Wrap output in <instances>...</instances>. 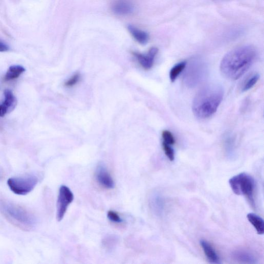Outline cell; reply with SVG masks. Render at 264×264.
I'll return each mask as SVG.
<instances>
[{"label": "cell", "instance_id": "cell-1", "mask_svg": "<svg viewBox=\"0 0 264 264\" xmlns=\"http://www.w3.org/2000/svg\"><path fill=\"white\" fill-rule=\"evenodd\" d=\"M257 55V50L251 45L242 46L231 50L221 61L222 75L230 80H238L251 67Z\"/></svg>", "mask_w": 264, "mask_h": 264}, {"label": "cell", "instance_id": "cell-2", "mask_svg": "<svg viewBox=\"0 0 264 264\" xmlns=\"http://www.w3.org/2000/svg\"><path fill=\"white\" fill-rule=\"evenodd\" d=\"M222 86L218 84H209L197 93L192 104L194 115L200 119L212 117L217 111L224 98Z\"/></svg>", "mask_w": 264, "mask_h": 264}, {"label": "cell", "instance_id": "cell-3", "mask_svg": "<svg viewBox=\"0 0 264 264\" xmlns=\"http://www.w3.org/2000/svg\"><path fill=\"white\" fill-rule=\"evenodd\" d=\"M0 211L10 223L23 231H30L36 225V218L32 212L13 203L0 201Z\"/></svg>", "mask_w": 264, "mask_h": 264}, {"label": "cell", "instance_id": "cell-4", "mask_svg": "<svg viewBox=\"0 0 264 264\" xmlns=\"http://www.w3.org/2000/svg\"><path fill=\"white\" fill-rule=\"evenodd\" d=\"M184 74V82L189 87H194L200 84L206 78L208 66L201 58L192 59L186 65Z\"/></svg>", "mask_w": 264, "mask_h": 264}, {"label": "cell", "instance_id": "cell-5", "mask_svg": "<svg viewBox=\"0 0 264 264\" xmlns=\"http://www.w3.org/2000/svg\"><path fill=\"white\" fill-rule=\"evenodd\" d=\"M229 182L235 194L244 195L253 203L255 182L252 176L246 173H240L232 177Z\"/></svg>", "mask_w": 264, "mask_h": 264}, {"label": "cell", "instance_id": "cell-6", "mask_svg": "<svg viewBox=\"0 0 264 264\" xmlns=\"http://www.w3.org/2000/svg\"><path fill=\"white\" fill-rule=\"evenodd\" d=\"M38 182V178L35 175L29 174L22 177L10 178L7 182L11 190L17 195L28 194L34 190Z\"/></svg>", "mask_w": 264, "mask_h": 264}, {"label": "cell", "instance_id": "cell-7", "mask_svg": "<svg viewBox=\"0 0 264 264\" xmlns=\"http://www.w3.org/2000/svg\"><path fill=\"white\" fill-rule=\"evenodd\" d=\"M74 200V195L70 188L65 185L61 186L59 190L57 203L56 218L58 222L63 219Z\"/></svg>", "mask_w": 264, "mask_h": 264}, {"label": "cell", "instance_id": "cell-8", "mask_svg": "<svg viewBox=\"0 0 264 264\" xmlns=\"http://www.w3.org/2000/svg\"><path fill=\"white\" fill-rule=\"evenodd\" d=\"M111 9L117 15L126 16L135 11V6L131 0H113Z\"/></svg>", "mask_w": 264, "mask_h": 264}, {"label": "cell", "instance_id": "cell-9", "mask_svg": "<svg viewBox=\"0 0 264 264\" xmlns=\"http://www.w3.org/2000/svg\"><path fill=\"white\" fill-rule=\"evenodd\" d=\"M96 178L97 182L103 187L107 189L114 188V181L104 164L101 163L98 166L96 171Z\"/></svg>", "mask_w": 264, "mask_h": 264}, {"label": "cell", "instance_id": "cell-10", "mask_svg": "<svg viewBox=\"0 0 264 264\" xmlns=\"http://www.w3.org/2000/svg\"><path fill=\"white\" fill-rule=\"evenodd\" d=\"M158 51L159 50L157 48L152 47L146 54L134 52V55L142 67L146 70H149L152 68Z\"/></svg>", "mask_w": 264, "mask_h": 264}, {"label": "cell", "instance_id": "cell-11", "mask_svg": "<svg viewBox=\"0 0 264 264\" xmlns=\"http://www.w3.org/2000/svg\"><path fill=\"white\" fill-rule=\"evenodd\" d=\"M201 246L207 259L213 263H219L220 258L212 245L208 241L202 239L200 241Z\"/></svg>", "mask_w": 264, "mask_h": 264}, {"label": "cell", "instance_id": "cell-12", "mask_svg": "<svg viewBox=\"0 0 264 264\" xmlns=\"http://www.w3.org/2000/svg\"><path fill=\"white\" fill-rule=\"evenodd\" d=\"M127 30L131 35L140 44L145 45L148 43L149 36L147 32L132 25H129Z\"/></svg>", "mask_w": 264, "mask_h": 264}, {"label": "cell", "instance_id": "cell-13", "mask_svg": "<svg viewBox=\"0 0 264 264\" xmlns=\"http://www.w3.org/2000/svg\"><path fill=\"white\" fill-rule=\"evenodd\" d=\"M234 258L240 262L244 263H256L257 259L251 252L243 250H238L233 253Z\"/></svg>", "mask_w": 264, "mask_h": 264}, {"label": "cell", "instance_id": "cell-14", "mask_svg": "<svg viewBox=\"0 0 264 264\" xmlns=\"http://www.w3.org/2000/svg\"><path fill=\"white\" fill-rule=\"evenodd\" d=\"M247 218L257 234L263 235L264 233V222L262 218L253 213L248 214Z\"/></svg>", "mask_w": 264, "mask_h": 264}, {"label": "cell", "instance_id": "cell-15", "mask_svg": "<svg viewBox=\"0 0 264 264\" xmlns=\"http://www.w3.org/2000/svg\"><path fill=\"white\" fill-rule=\"evenodd\" d=\"M25 72L26 69L20 65H12L7 73L5 77V80L6 81L15 80Z\"/></svg>", "mask_w": 264, "mask_h": 264}, {"label": "cell", "instance_id": "cell-16", "mask_svg": "<svg viewBox=\"0 0 264 264\" xmlns=\"http://www.w3.org/2000/svg\"><path fill=\"white\" fill-rule=\"evenodd\" d=\"M151 206L154 211L158 214H161L164 209V201L159 194H155L151 198Z\"/></svg>", "mask_w": 264, "mask_h": 264}, {"label": "cell", "instance_id": "cell-17", "mask_svg": "<svg viewBox=\"0 0 264 264\" xmlns=\"http://www.w3.org/2000/svg\"><path fill=\"white\" fill-rule=\"evenodd\" d=\"M5 101L3 103L7 108L8 112L13 110L16 105V99L13 92L10 90H6L5 91Z\"/></svg>", "mask_w": 264, "mask_h": 264}, {"label": "cell", "instance_id": "cell-18", "mask_svg": "<svg viewBox=\"0 0 264 264\" xmlns=\"http://www.w3.org/2000/svg\"><path fill=\"white\" fill-rule=\"evenodd\" d=\"M186 64V61H182L176 64L172 68L169 74L170 79L172 82H174L179 75L184 71Z\"/></svg>", "mask_w": 264, "mask_h": 264}, {"label": "cell", "instance_id": "cell-19", "mask_svg": "<svg viewBox=\"0 0 264 264\" xmlns=\"http://www.w3.org/2000/svg\"><path fill=\"white\" fill-rule=\"evenodd\" d=\"M259 79V76L258 74H254L250 76L244 82L241 91L243 92H247L252 89L257 83Z\"/></svg>", "mask_w": 264, "mask_h": 264}, {"label": "cell", "instance_id": "cell-20", "mask_svg": "<svg viewBox=\"0 0 264 264\" xmlns=\"http://www.w3.org/2000/svg\"><path fill=\"white\" fill-rule=\"evenodd\" d=\"M162 138L164 143L170 145H173L175 143V140L171 132L165 130L162 132Z\"/></svg>", "mask_w": 264, "mask_h": 264}, {"label": "cell", "instance_id": "cell-21", "mask_svg": "<svg viewBox=\"0 0 264 264\" xmlns=\"http://www.w3.org/2000/svg\"><path fill=\"white\" fill-rule=\"evenodd\" d=\"M162 146L165 154L168 159L171 162L173 161L175 159V154L173 149L171 147V145L163 142Z\"/></svg>", "mask_w": 264, "mask_h": 264}, {"label": "cell", "instance_id": "cell-22", "mask_svg": "<svg viewBox=\"0 0 264 264\" xmlns=\"http://www.w3.org/2000/svg\"><path fill=\"white\" fill-rule=\"evenodd\" d=\"M80 80V75L78 73L76 74L68 81H66L64 85L68 87H72L77 84Z\"/></svg>", "mask_w": 264, "mask_h": 264}, {"label": "cell", "instance_id": "cell-23", "mask_svg": "<svg viewBox=\"0 0 264 264\" xmlns=\"http://www.w3.org/2000/svg\"><path fill=\"white\" fill-rule=\"evenodd\" d=\"M107 217L113 223L119 224L123 222L122 219L118 214L113 211H109L108 212Z\"/></svg>", "mask_w": 264, "mask_h": 264}, {"label": "cell", "instance_id": "cell-24", "mask_svg": "<svg viewBox=\"0 0 264 264\" xmlns=\"http://www.w3.org/2000/svg\"><path fill=\"white\" fill-rule=\"evenodd\" d=\"M234 141L232 138L229 137L228 139L227 138L225 142L227 150L230 149V152H231L234 147Z\"/></svg>", "mask_w": 264, "mask_h": 264}, {"label": "cell", "instance_id": "cell-25", "mask_svg": "<svg viewBox=\"0 0 264 264\" xmlns=\"http://www.w3.org/2000/svg\"><path fill=\"white\" fill-rule=\"evenodd\" d=\"M9 50V47L5 42L0 40V52H7Z\"/></svg>", "mask_w": 264, "mask_h": 264}, {"label": "cell", "instance_id": "cell-26", "mask_svg": "<svg viewBox=\"0 0 264 264\" xmlns=\"http://www.w3.org/2000/svg\"><path fill=\"white\" fill-rule=\"evenodd\" d=\"M8 113V111L5 105L3 104H0V117H4Z\"/></svg>", "mask_w": 264, "mask_h": 264}]
</instances>
